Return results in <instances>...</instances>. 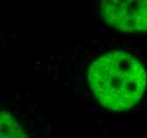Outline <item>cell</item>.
I'll return each instance as SVG.
<instances>
[{"label":"cell","instance_id":"cell-1","mask_svg":"<svg viewBox=\"0 0 147 138\" xmlns=\"http://www.w3.org/2000/svg\"><path fill=\"white\" fill-rule=\"evenodd\" d=\"M85 85L103 108L127 111L147 92V66L136 52L123 48L94 50L84 71Z\"/></svg>","mask_w":147,"mask_h":138},{"label":"cell","instance_id":"cell-2","mask_svg":"<svg viewBox=\"0 0 147 138\" xmlns=\"http://www.w3.org/2000/svg\"><path fill=\"white\" fill-rule=\"evenodd\" d=\"M107 27L122 33H147V0H89Z\"/></svg>","mask_w":147,"mask_h":138},{"label":"cell","instance_id":"cell-3","mask_svg":"<svg viewBox=\"0 0 147 138\" xmlns=\"http://www.w3.org/2000/svg\"><path fill=\"white\" fill-rule=\"evenodd\" d=\"M19 105L2 104L0 113V138H33Z\"/></svg>","mask_w":147,"mask_h":138}]
</instances>
